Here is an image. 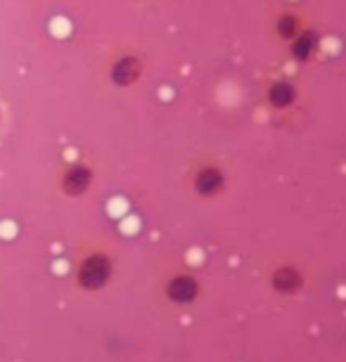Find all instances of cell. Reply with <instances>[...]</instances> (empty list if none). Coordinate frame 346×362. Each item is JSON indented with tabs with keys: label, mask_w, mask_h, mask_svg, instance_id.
Returning a JSON list of instances; mask_svg holds the SVG:
<instances>
[{
	"label": "cell",
	"mask_w": 346,
	"mask_h": 362,
	"mask_svg": "<svg viewBox=\"0 0 346 362\" xmlns=\"http://www.w3.org/2000/svg\"><path fill=\"white\" fill-rule=\"evenodd\" d=\"M3 121H5V102L0 98V126H3Z\"/></svg>",
	"instance_id": "obj_10"
},
{
	"label": "cell",
	"mask_w": 346,
	"mask_h": 362,
	"mask_svg": "<svg viewBox=\"0 0 346 362\" xmlns=\"http://www.w3.org/2000/svg\"><path fill=\"white\" fill-rule=\"evenodd\" d=\"M161 296L173 305H192L202 296V282L190 270H171L161 279Z\"/></svg>",
	"instance_id": "obj_5"
},
{
	"label": "cell",
	"mask_w": 346,
	"mask_h": 362,
	"mask_svg": "<svg viewBox=\"0 0 346 362\" xmlns=\"http://www.w3.org/2000/svg\"><path fill=\"white\" fill-rule=\"evenodd\" d=\"M95 180H98V168H95L93 161L83 159V156L64 161L55 173L57 192L67 197V199H83L95 187Z\"/></svg>",
	"instance_id": "obj_4"
},
{
	"label": "cell",
	"mask_w": 346,
	"mask_h": 362,
	"mask_svg": "<svg viewBox=\"0 0 346 362\" xmlns=\"http://www.w3.org/2000/svg\"><path fill=\"white\" fill-rule=\"evenodd\" d=\"M304 19L296 15V12H280V15L275 17L273 22V29H275V36L284 40V43H289V40H294L299 33L304 31Z\"/></svg>",
	"instance_id": "obj_9"
},
{
	"label": "cell",
	"mask_w": 346,
	"mask_h": 362,
	"mask_svg": "<svg viewBox=\"0 0 346 362\" xmlns=\"http://www.w3.org/2000/svg\"><path fill=\"white\" fill-rule=\"evenodd\" d=\"M190 189L197 199L202 202H214L219 197L226 194V189L230 185V173L219 156L207 154V156H197L190 166L188 173Z\"/></svg>",
	"instance_id": "obj_2"
},
{
	"label": "cell",
	"mask_w": 346,
	"mask_h": 362,
	"mask_svg": "<svg viewBox=\"0 0 346 362\" xmlns=\"http://www.w3.org/2000/svg\"><path fill=\"white\" fill-rule=\"evenodd\" d=\"M289 54L294 62H308L313 54L321 50V33H318L313 26H304V31L296 36L294 40H289Z\"/></svg>",
	"instance_id": "obj_8"
},
{
	"label": "cell",
	"mask_w": 346,
	"mask_h": 362,
	"mask_svg": "<svg viewBox=\"0 0 346 362\" xmlns=\"http://www.w3.org/2000/svg\"><path fill=\"white\" fill-rule=\"evenodd\" d=\"M296 98H299V90L289 78H273L266 86V105L275 112H287L289 107L296 105Z\"/></svg>",
	"instance_id": "obj_7"
},
{
	"label": "cell",
	"mask_w": 346,
	"mask_h": 362,
	"mask_svg": "<svg viewBox=\"0 0 346 362\" xmlns=\"http://www.w3.org/2000/svg\"><path fill=\"white\" fill-rule=\"evenodd\" d=\"M105 81L117 90H131L140 83L142 74H145V59L133 47L119 45L107 54L103 64Z\"/></svg>",
	"instance_id": "obj_3"
},
{
	"label": "cell",
	"mask_w": 346,
	"mask_h": 362,
	"mask_svg": "<svg viewBox=\"0 0 346 362\" xmlns=\"http://www.w3.org/2000/svg\"><path fill=\"white\" fill-rule=\"evenodd\" d=\"M117 275V256L107 247H88L79 254L74 265V282L81 291H105Z\"/></svg>",
	"instance_id": "obj_1"
},
{
	"label": "cell",
	"mask_w": 346,
	"mask_h": 362,
	"mask_svg": "<svg viewBox=\"0 0 346 362\" xmlns=\"http://www.w3.org/2000/svg\"><path fill=\"white\" fill-rule=\"evenodd\" d=\"M268 282L273 286V291L280 293V296H294V293H299L304 289V282H306V279H304V272L296 268V265L282 263L270 270Z\"/></svg>",
	"instance_id": "obj_6"
}]
</instances>
